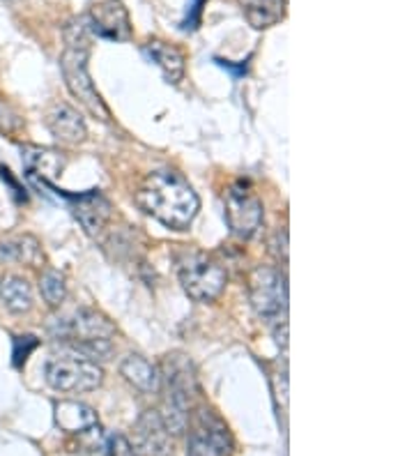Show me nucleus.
<instances>
[{
	"mask_svg": "<svg viewBox=\"0 0 414 456\" xmlns=\"http://www.w3.org/2000/svg\"><path fill=\"white\" fill-rule=\"evenodd\" d=\"M239 7L256 30L272 28L286 17V0H239Z\"/></svg>",
	"mask_w": 414,
	"mask_h": 456,
	"instance_id": "19",
	"label": "nucleus"
},
{
	"mask_svg": "<svg viewBox=\"0 0 414 456\" xmlns=\"http://www.w3.org/2000/svg\"><path fill=\"white\" fill-rule=\"evenodd\" d=\"M272 247V254H274L276 261L288 263V233L286 231H276L274 238L270 242Z\"/></svg>",
	"mask_w": 414,
	"mask_h": 456,
	"instance_id": "23",
	"label": "nucleus"
},
{
	"mask_svg": "<svg viewBox=\"0 0 414 456\" xmlns=\"http://www.w3.org/2000/svg\"><path fill=\"white\" fill-rule=\"evenodd\" d=\"M21 125V116L17 113V109L0 95V134H17Z\"/></svg>",
	"mask_w": 414,
	"mask_h": 456,
	"instance_id": "21",
	"label": "nucleus"
},
{
	"mask_svg": "<svg viewBox=\"0 0 414 456\" xmlns=\"http://www.w3.org/2000/svg\"><path fill=\"white\" fill-rule=\"evenodd\" d=\"M49 332L55 341L69 346L72 353L97 362L106 360L113 351L110 339L116 337V325L97 309L78 306L77 312H72L69 316L55 318Z\"/></svg>",
	"mask_w": 414,
	"mask_h": 456,
	"instance_id": "3",
	"label": "nucleus"
},
{
	"mask_svg": "<svg viewBox=\"0 0 414 456\" xmlns=\"http://www.w3.org/2000/svg\"><path fill=\"white\" fill-rule=\"evenodd\" d=\"M0 300L7 306V312L28 314L35 305L33 286L19 274H5L0 279Z\"/></svg>",
	"mask_w": 414,
	"mask_h": 456,
	"instance_id": "18",
	"label": "nucleus"
},
{
	"mask_svg": "<svg viewBox=\"0 0 414 456\" xmlns=\"http://www.w3.org/2000/svg\"><path fill=\"white\" fill-rule=\"evenodd\" d=\"M45 123L51 136L65 145H78L88 139V125H85L81 113L67 102H55L46 111Z\"/></svg>",
	"mask_w": 414,
	"mask_h": 456,
	"instance_id": "10",
	"label": "nucleus"
},
{
	"mask_svg": "<svg viewBox=\"0 0 414 456\" xmlns=\"http://www.w3.org/2000/svg\"><path fill=\"white\" fill-rule=\"evenodd\" d=\"M85 26L90 33L110 42H129L132 39V19L122 0H100L90 7Z\"/></svg>",
	"mask_w": 414,
	"mask_h": 456,
	"instance_id": "9",
	"label": "nucleus"
},
{
	"mask_svg": "<svg viewBox=\"0 0 414 456\" xmlns=\"http://www.w3.org/2000/svg\"><path fill=\"white\" fill-rule=\"evenodd\" d=\"M23 164H26L30 175H37V178L51 183V180L61 178V173L65 171L67 155L62 151H55V148L26 145L23 148Z\"/></svg>",
	"mask_w": 414,
	"mask_h": 456,
	"instance_id": "16",
	"label": "nucleus"
},
{
	"mask_svg": "<svg viewBox=\"0 0 414 456\" xmlns=\"http://www.w3.org/2000/svg\"><path fill=\"white\" fill-rule=\"evenodd\" d=\"M187 456H228L232 436L216 411L200 406L187 422Z\"/></svg>",
	"mask_w": 414,
	"mask_h": 456,
	"instance_id": "7",
	"label": "nucleus"
},
{
	"mask_svg": "<svg viewBox=\"0 0 414 456\" xmlns=\"http://www.w3.org/2000/svg\"><path fill=\"white\" fill-rule=\"evenodd\" d=\"M104 456H138V450L129 443L127 436L110 434L109 438H106Z\"/></svg>",
	"mask_w": 414,
	"mask_h": 456,
	"instance_id": "22",
	"label": "nucleus"
},
{
	"mask_svg": "<svg viewBox=\"0 0 414 456\" xmlns=\"http://www.w3.org/2000/svg\"><path fill=\"white\" fill-rule=\"evenodd\" d=\"M55 424L65 434H93V431H100V419H97V412L90 406L81 403V401H58L53 406Z\"/></svg>",
	"mask_w": 414,
	"mask_h": 456,
	"instance_id": "13",
	"label": "nucleus"
},
{
	"mask_svg": "<svg viewBox=\"0 0 414 456\" xmlns=\"http://www.w3.org/2000/svg\"><path fill=\"white\" fill-rule=\"evenodd\" d=\"M138 208L173 231H184L200 210V199L184 178L173 168H159L145 175L136 191Z\"/></svg>",
	"mask_w": 414,
	"mask_h": 456,
	"instance_id": "1",
	"label": "nucleus"
},
{
	"mask_svg": "<svg viewBox=\"0 0 414 456\" xmlns=\"http://www.w3.org/2000/svg\"><path fill=\"white\" fill-rule=\"evenodd\" d=\"M120 373L122 379L134 385L138 392H143V395H157L161 390L159 367L145 360L143 355H138V353H129L120 362Z\"/></svg>",
	"mask_w": 414,
	"mask_h": 456,
	"instance_id": "15",
	"label": "nucleus"
},
{
	"mask_svg": "<svg viewBox=\"0 0 414 456\" xmlns=\"http://www.w3.org/2000/svg\"><path fill=\"white\" fill-rule=\"evenodd\" d=\"M177 277L184 293L196 302H215L228 284V274L221 263L200 251H191L180 261Z\"/></svg>",
	"mask_w": 414,
	"mask_h": 456,
	"instance_id": "5",
	"label": "nucleus"
},
{
	"mask_svg": "<svg viewBox=\"0 0 414 456\" xmlns=\"http://www.w3.org/2000/svg\"><path fill=\"white\" fill-rule=\"evenodd\" d=\"M42 261H45V251L35 235L17 233L0 238V263L39 265Z\"/></svg>",
	"mask_w": 414,
	"mask_h": 456,
	"instance_id": "17",
	"label": "nucleus"
},
{
	"mask_svg": "<svg viewBox=\"0 0 414 456\" xmlns=\"http://www.w3.org/2000/svg\"><path fill=\"white\" fill-rule=\"evenodd\" d=\"M226 222L231 233L239 240H251L265 226V208L254 191L244 187H231L223 196Z\"/></svg>",
	"mask_w": 414,
	"mask_h": 456,
	"instance_id": "8",
	"label": "nucleus"
},
{
	"mask_svg": "<svg viewBox=\"0 0 414 456\" xmlns=\"http://www.w3.org/2000/svg\"><path fill=\"white\" fill-rule=\"evenodd\" d=\"M145 53H148L150 61L159 67L168 84H180L183 81L184 72H187V58H184L183 49L155 37L145 42Z\"/></svg>",
	"mask_w": 414,
	"mask_h": 456,
	"instance_id": "14",
	"label": "nucleus"
},
{
	"mask_svg": "<svg viewBox=\"0 0 414 456\" xmlns=\"http://www.w3.org/2000/svg\"><path fill=\"white\" fill-rule=\"evenodd\" d=\"M45 380L51 390L61 395H85L104 383V369L88 357L69 353V355L51 357L46 362Z\"/></svg>",
	"mask_w": 414,
	"mask_h": 456,
	"instance_id": "4",
	"label": "nucleus"
},
{
	"mask_svg": "<svg viewBox=\"0 0 414 456\" xmlns=\"http://www.w3.org/2000/svg\"><path fill=\"white\" fill-rule=\"evenodd\" d=\"M74 215L90 238H97L113 217V206L100 191H88L74 199Z\"/></svg>",
	"mask_w": 414,
	"mask_h": 456,
	"instance_id": "12",
	"label": "nucleus"
},
{
	"mask_svg": "<svg viewBox=\"0 0 414 456\" xmlns=\"http://www.w3.org/2000/svg\"><path fill=\"white\" fill-rule=\"evenodd\" d=\"M39 293H42V300H45L51 309H58L67 297L65 274L46 267L45 273H42V277H39Z\"/></svg>",
	"mask_w": 414,
	"mask_h": 456,
	"instance_id": "20",
	"label": "nucleus"
},
{
	"mask_svg": "<svg viewBox=\"0 0 414 456\" xmlns=\"http://www.w3.org/2000/svg\"><path fill=\"white\" fill-rule=\"evenodd\" d=\"M248 300L267 323H281L288 312L286 274L270 265H258L248 277Z\"/></svg>",
	"mask_w": 414,
	"mask_h": 456,
	"instance_id": "6",
	"label": "nucleus"
},
{
	"mask_svg": "<svg viewBox=\"0 0 414 456\" xmlns=\"http://www.w3.org/2000/svg\"><path fill=\"white\" fill-rule=\"evenodd\" d=\"M134 436H136V450L145 456H171L173 454V440L168 428L161 422L159 412L145 411L141 418L136 419L134 427Z\"/></svg>",
	"mask_w": 414,
	"mask_h": 456,
	"instance_id": "11",
	"label": "nucleus"
},
{
	"mask_svg": "<svg viewBox=\"0 0 414 456\" xmlns=\"http://www.w3.org/2000/svg\"><path fill=\"white\" fill-rule=\"evenodd\" d=\"M88 26L85 19H74L67 23L65 28V51L61 56V69L62 78H65L67 90L72 93L74 100L94 116L97 120L109 123L110 111L104 104L101 95L97 93L93 84V77L88 72V58H90V39H88Z\"/></svg>",
	"mask_w": 414,
	"mask_h": 456,
	"instance_id": "2",
	"label": "nucleus"
}]
</instances>
